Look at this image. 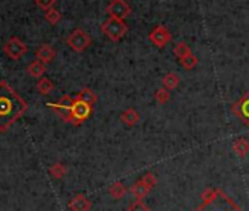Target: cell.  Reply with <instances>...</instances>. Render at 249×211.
Listing matches in <instances>:
<instances>
[{
	"label": "cell",
	"mask_w": 249,
	"mask_h": 211,
	"mask_svg": "<svg viewBox=\"0 0 249 211\" xmlns=\"http://www.w3.org/2000/svg\"><path fill=\"white\" fill-rule=\"evenodd\" d=\"M28 104L6 82L0 81V132H6L27 112Z\"/></svg>",
	"instance_id": "1"
},
{
	"label": "cell",
	"mask_w": 249,
	"mask_h": 211,
	"mask_svg": "<svg viewBox=\"0 0 249 211\" xmlns=\"http://www.w3.org/2000/svg\"><path fill=\"white\" fill-rule=\"evenodd\" d=\"M194 211H243V210L227 193H224L220 188H217L215 196L208 202H202Z\"/></svg>",
	"instance_id": "2"
},
{
	"label": "cell",
	"mask_w": 249,
	"mask_h": 211,
	"mask_svg": "<svg viewBox=\"0 0 249 211\" xmlns=\"http://www.w3.org/2000/svg\"><path fill=\"white\" fill-rule=\"evenodd\" d=\"M128 31H129V27L124 24L123 19L108 18L104 24H101V33L114 43L119 41L120 38H123Z\"/></svg>",
	"instance_id": "3"
},
{
	"label": "cell",
	"mask_w": 249,
	"mask_h": 211,
	"mask_svg": "<svg viewBox=\"0 0 249 211\" xmlns=\"http://www.w3.org/2000/svg\"><path fill=\"white\" fill-rule=\"evenodd\" d=\"M92 113V106L78 100L75 97V101H73V106L71 109V118H69V123L75 125V126H79L81 123H84Z\"/></svg>",
	"instance_id": "4"
},
{
	"label": "cell",
	"mask_w": 249,
	"mask_h": 211,
	"mask_svg": "<svg viewBox=\"0 0 249 211\" xmlns=\"http://www.w3.org/2000/svg\"><path fill=\"white\" fill-rule=\"evenodd\" d=\"M66 44L76 53H82L87 50L91 44V37L88 33H85L82 28H76L71 33V35L66 38Z\"/></svg>",
	"instance_id": "5"
},
{
	"label": "cell",
	"mask_w": 249,
	"mask_h": 211,
	"mask_svg": "<svg viewBox=\"0 0 249 211\" xmlns=\"http://www.w3.org/2000/svg\"><path fill=\"white\" fill-rule=\"evenodd\" d=\"M73 101L75 98L71 97V95H63L57 103H47V106L50 109H53L60 118L63 122H68L69 123V118H71V109L73 106Z\"/></svg>",
	"instance_id": "6"
},
{
	"label": "cell",
	"mask_w": 249,
	"mask_h": 211,
	"mask_svg": "<svg viewBox=\"0 0 249 211\" xmlns=\"http://www.w3.org/2000/svg\"><path fill=\"white\" fill-rule=\"evenodd\" d=\"M148 38H150V41H151L156 47L163 49V47H166V46L172 41L173 35H172V33H170L164 25L159 24V25H156V27L153 28V31L150 33Z\"/></svg>",
	"instance_id": "7"
},
{
	"label": "cell",
	"mask_w": 249,
	"mask_h": 211,
	"mask_svg": "<svg viewBox=\"0 0 249 211\" xmlns=\"http://www.w3.org/2000/svg\"><path fill=\"white\" fill-rule=\"evenodd\" d=\"M231 112L243 125L249 126V89L231 106Z\"/></svg>",
	"instance_id": "8"
},
{
	"label": "cell",
	"mask_w": 249,
	"mask_h": 211,
	"mask_svg": "<svg viewBox=\"0 0 249 211\" xmlns=\"http://www.w3.org/2000/svg\"><path fill=\"white\" fill-rule=\"evenodd\" d=\"M106 12L110 15V18L124 19L132 14V9L124 0H111L106 8Z\"/></svg>",
	"instance_id": "9"
},
{
	"label": "cell",
	"mask_w": 249,
	"mask_h": 211,
	"mask_svg": "<svg viewBox=\"0 0 249 211\" xmlns=\"http://www.w3.org/2000/svg\"><path fill=\"white\" fill-rule=\"evenodd\" d=\"M27 52H28L27 44H25L22 40H19L18 37H12V38L6 43V46H5V53H6L12 60L21 59Z\"/></svg>",
	"instance_id": "10"
},
{
	"label": "cell",
	"mask_w": 249,
	"mask_h": 211,
	"mask_svg": "<svg viewBox=\"0 0 249 211\" xmlns=\"http://www.w3.org/2000/svg\"><path fill=\"white\" fill-rule=\"evenodd\" d=\"M91 201L84 195V193H78V195H75L71 201H69V204H68V207H69V210L71 211H89L91 210Z\"/></svg>",
	"instance_id": "11"
},
{
	"label": "cell",
	"mask_w": 249,
	"mask_h": 211,
	"mask_svg": "<svg viewBox=\"0 0 249 211\" xmlns=\"http://www.w3.org/2000/svg\"><path fill=\"white\" fill-rule=\"evenodd\" d=\"M36 56H37V59H38L40 62H43V63L46 65V63H50V62L56 57V52H54V49H53L52 46H49V44H41V46L37 49Z\"/></svg>",
	"instance_id": "12"
},
{
	"label": "cell",
	"mask_w": 249,
	"mask_h": 211,
	"mask_svg": "<svg viewBox=\"0 0 249 211\" xmlns=\"http://www.w3.org/2000/svg\"><path fill=\"white\" fill-rule=\"evenodd\" d=\"M140 119H141L140 113H138L135 109H132V107L126 109V110H124V112L120 115V121H122L124 125H126V126H134V125H137V123L140 122Z\"/></svg>",
	"instance_id": "13"
},
{
	"label": "cell",
	"mask_w": 249,
	"mask_h": 211,
	"mask_svg": "<svg viewBox=\"0 0 249 211\" xmlns=\"http://www.w3.org/2000/svg\"><path fill=\"white\" fill-rule=\"evenodd\" d=\"M233 153H234L237 157H240V158L246 157V156L249 154V141L245 140V138L236 140V141L233 142Z\"/></svg>",
	"instance_id": "14"
},
{
	"label": "cell",
	"mask_w": 249,
	"mask_h": 211,
	"mask_svg": "<svg viewBox=\"0 0 249 211\" xmlns=\"http://www.w3.org/2000/svg\"><path fill=\"white\" fill-rule=\"evenodd\" d=\"M173 54H175L179 60H183L185 57H188V56L192 54V50H191V47H189L185 41H179V43L173 47Z\"/></svg>",
	"instance_id": "15"
},
{
	"label": "cell",
	"mask_w": 249,
	"mask_h": 211,
	"mask_svg": "<svg viewBox=\"0 0 249 211\" xmlns=\"http://www.w3.org/2000/svg\"><path fill=\"white\" fill-rule=\"evenodd\" d=\"M179 82H180V78H179V75H176L175 72H169V73H166V75L163 76V88H166V89H169V91L178 88Z\"/></svg>",
	"instance_id": "16"
},
{
	"label": "cell",
	"mask_w": 249,
	"mask_h": 211,
	"mask_svg": "<svg viewBox=\"0 0 249 211\" xmlns=\"http://www.w3.org/2000/svg\"><path fill=\"white\" fill-rule=\"evenodd\" d=\"M76 98L81 100V101H84V103H87V104H89V106H94V104L97 103V94H95L91 88H84V89H81V91L78 92Z\"/></svg>",
	"instance_id": "17"
},
{
	"label": "cell",
	"mask_w": 249,
	"mask_h": 211,
	"mask_svg": "<svg viewBox=\"0 0 249 211\" xmlns=\"http://www.w3.org/2000/svg\"><path fill=\"white\" fill-rule=\"evenodd\" d=\"M128 192V188L124 186L122 182H114L110 188H108V193L114 198V199H122Z\"/></svg>",
	"instance_id": "18"
},
{
	"label": "cell",
	"mask_w": 249,
	"mask_h": 211,
	"mask_svg": "<svg viewBox=\"0 0 249 211\" xmlns=\"http://www.w3.org/2000/svg\"><path fill=\"white\" fill-rule=\"evenodd\" d=\"M150 192V189L142 183V180H138L135 182L132 186H131V193L137 198V199H144L147 196V193Z\"/></svg>",
	"instance_id": "19"
},
{
	"label": "cell",
	"mask_w": 249,
	"mask_h": 211,
	"mask_svg": "<svg viewBox=\"0 0 249 211\" xmlns=\"http://www.w3.org/2000/svg\"><path fill=\"white\" fill-rule=\"evenodd\" d=\"M44 72H46V65H44L43 62H40L38 59L34 60V62L28 66V73H30L31 76H34V78H43Z\"/></svg>",
	"instance_id": "20"
},
{
	"label": "cell",
	"mask_w": 249,
	"mask_h": 211,
	"mask_svg": "<svg viewBox=\"0 0 249 211\" xmlns=\"http://www.w3.org/2000/svg\"><path fill=\"white\" fill-rule=\"evenodd\" d=\"M53 88H54V84L52 82V79H49V78H40V81L37 82V89H38V92L40 94H43V95H46V94H49L50 91H53Z\"/></svg>",
	"instance_id": "21"
},
{
	"label": "cell",
	"mask_w": 249,
	"mask_h": 211,
	"mask_svg": "<svg viewBox=\"0 0 249 211\" xmlns=\"http://www.w3.org/2000/svg\"><path fill=\"white\" fill-rule=\"evenodd\" d=\"M50 176L54 177V179H62L63 176H66L68 173V169L62 164V163H54L52 167H50Z\"/></svg>",
	"instance_id": "22"
},
{
	"label": "cell",
	"mask_w": 249,
	"mask_h": 211,
	"mask_svg": "<svg viewBox=\"0 0 249 211\" xmlns=\"http://www.w3.org/2000/svg\"><path fill=\"white\" fill-rule=\"evenodd\" d=\"M44 18H46V21L49 22V24H52V25H57L60 21H62V14L59 12V11H56V9H49V11H46V15H44Z\"/></svg>",
	"instance_id": "23"
},
{
	"label": "cell",
	"mask_w": 249,
	"mask_h": 211,
	"mask_svg": "<svg viewBox=\"0 0 249 211\" xmlns=\"http://www.w3.org/2000/svg\"><path fill=\"white\" fill-rule=\"evenodd\" d=\"M154 98L159 104H166L169 100H170V92L169 89L166 88H159L156 92H154Z\"/></svg>",
	"instance_id": "24"
},
{
	"label": "cell",
	"mask_w": 249,
	"mask_h": 211,
	"mask_svg": "<svg viewBox=\"0 0 249 211\" xmlns=\"http://www.w3.org/2000/svg\"><path fill=\"white\" fill-rule=\"evenodd\" d=\"M180 65L186 69V70H192L194 68H196L198 65V57L195 54H191L188 57H185L183 60H180Z\"/></svg>",
	"instance_id": "25"
},
{
	"label": "cell",
	"mask_w": 249,
	"mask_h": 211,
	"mask_svg": "<svg viewBox=\"0 0 249 211\" xmlns=\"http://www.w3.org/2000/svg\"><path fill=\"white\" fill-rule=\"evenodd\" d=\"M128 211H150V207L144 202V199H135L128 207Z\"/></svg>",
	"instance_id": "26"
},
{
	"label": "cell",
	"mask_w": 249,
	"mask_h": 211,
	"mask_svg": "<svg viewBox=\"0 0 249 211\" xmlns=\"http://www.w3.org/2000/svg\"><path fill=\"white\" fill-rule=\"evenodd\" d=\"M141 180H142V183H144L150 191L157 185V176H156L154 173H145L144 177H142Z\"/></svg>",
	"instance_id": "27"
},
{
	"label": "cell",
	"mask_w": 249,
	"mask_h": 211,
	"mask_svg": "<svg viewBox=\"0 0 249 211\" xmlns=\"http://www.w3.org/2000/svg\"><path fill=\"white\" fill-rule=\"evenodd\" d=\"M34 2L37 3L38 8H41L44 11H49V9H52L54 6L56 0H34Z\"/></svg>",
	"instance_id": "28"
}]
</instances>
